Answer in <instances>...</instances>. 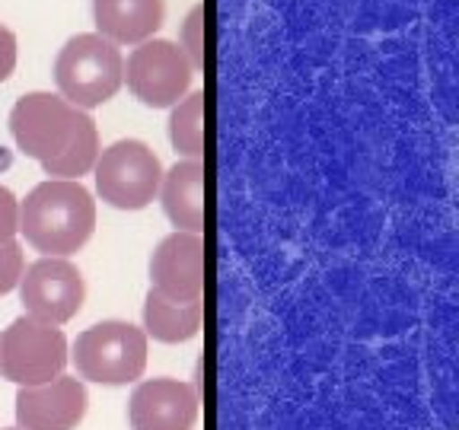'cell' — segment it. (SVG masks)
I'll return each instance as SVG.
<instances>
[{
    "mask_svg": "<svg viewBox=\"0 0 459 430\" xmlns=\"http://www.w3.org/2000/svg\"><path fill=\"white\" fill-rule=\"evenodd\" d=\"M96 229V201L83 182L45 179L20 201V233L51 258L80 252Z\"/></svg>",
    "mask_w": 459,
    "mask_h": 430,
    "instance_id": "cell-1",
    "label": "cell"
},
{
    "mask_svg": "<svg viewBox=\"0 0 459 430\" xmlns=\"http://www.w3.org/2000/svg\"><path fill=\"white\" fill-rule=\"evenodd\" d=\"M55 83L57 96L80 112L106 106L125 83L122 48L100 32H80L67 39L55 57Z\"/></svg>",
    "mask_w": 459,
    "mask_h": 430,
    "instance_id": "cell-2",
    "label": "cell"
},
{
    "mask_svg": "<svg viewBox=\"0 0 459 430\" xmlns=\"http://www.w3.org/2000/svg\"><path fill=\"white\" fill-rule=\"evenodd\" d=\"M67 360H74L80 380L100 386H128L141 380L147 366V335L122 319H106L80 331Z\"/></svg>",
    "mask_w": 459,
    "mask_h": 430,
    "instance_id": "cell-3",
    "label": "cell"
},
{
    "mask_svg": "<svg viewBox=\"0 0 459 430\" xmlns=\"http://www.w3.org/2000/svg\"><path fill=\"white\" fill-rule=\"evenodd\" d=\"M96 192L115 211H143L157 201L163 163L143 141L125 137L100 150L93 166Z\"/></svg>",
    "mask_w": 459,
    "mask_h": 430,
    "instance_id": "cell-4",
    "label": "cell"
},
{
    "mask_svg": "<svg viewBox=\"0 0 459 430\" xmlns=\"http://www.w3.org/2000/svg\"><path fill=\"white\" fill-rule=\"evenodd\" d=\"M67 366V338L57 325L20 315L0 331V376L16 386H42Z\"/></svg>",
    "mask_w": 459,
    "mask_h": 430,
    "instance_id": "cell-5",
    "label": "cell"
},
{
    "mask_svg": "<svg viewBox=\"0 0 459 430\" xmlns=\"http://www.w3.org/2000/svg\"><path fill=\"white\" fill-rule=\"evenodd\" d=\"M83 112L74 108L57 93H26L10 108V134L22 157L36 163H51L71 147L74 134L80 128Z\"/></svg>",
    "mask_w": 459,
    "mask_h": 430,
    "instance_id": "cell-6",
    "label": "cell"
},
{
    "mask_svg": "<svg viewBox=\"0 0 459 430\" xmlns=\"http://www.w3.org/2000/svg\"><path fill=\"white\" fill-rule=\"evenodd\" d=\"M195 67L186 51L169 39H147L134 45L125 61V80L134 99L151 108H172L188 96Z\"/></svg>",
    "mask_w": 459,
    "mask_h": 430,
    "instance_id": "cell-7",
    "label": "cell"
},
{
    "mask_svg": "<svg viewBox=\"0 0 459 430\" xmlns=\"http://www.w3.org/2000/svg\"><path fill=\"white\" fill-rule=\"evenodd\" d=\"M20 300L26 306V315H32V319H42L48 325H65L83 309V274L71 258L42 255L29 268H22Z\"/></svg>",
    "mask_w": 459,
    "mask_h": 430,
    "instance_id": "cell-8",
    "label": "cell"
},
{
    "mask_svg": "<svg viewBox=\"0 0 459 430\" xmlns=\"http://www.w3.org/2000/svg\"><path fill=\"white\" fill-rule=\"evenodd\" d=\"M83 380L77 376H55L42 386H22L16 392V424L20 430H77L86 417Z\"/></svg>",
    "mask_w": 459,
    "mask_h": 430,
    "instance_id": "cell-9",
    "label": "cell"
},
{
    "mask_svg": "<svg viewBox=\"0 0 459 430\" xmlns=\"http://www.w3.org/2000/svg\"><path fill=\"white\" fill-rule=\"evenodd\" d=\"M198 392L186 380H143L128 401L131 430H192L198 424Z\"/></svg>",
    "mask_w": 459,
    "mask_h": 430,
    "instance_id": "cell-10",
    "label": "cell"
},
{
    "mask_svg": "<svg viewBox=\"0 0 459 430\" xmlns=\"http://www.w3.org/2000/svg\"><path fill=\"white\" fill-rule=\"evenodd\" d=\"M204 236L169 233L151 255V287L169 300H201L204 294Z\"/></svg>",
    "mask_w": 459,
    "mask_h": 430,
    "instance_id": "cell-11",
    "label": "cell"
},
{
    "mask_svg": "<svg viewBox=\"0 0 459 430\" xmlns=\"http://www.w3.org/2000/svg\"><path fill=\"white\" fill-rule=\"evenodd\" d=\"M163 214L179 233L201 236L208 227V169L204 159H179L163 172L157 192Z\"/></svg>",
    "mask_w": 459,
    "mask_h": 430,
    "instance_id": "cell-12",
    "label": "cell"
},
{
    "mask_svg": "<svg viewBox=\"0 0 459 430\" xmlns=\"http://www.w3.org/2000/svg\"><path fill=\"white\" fill-rule=\"evenodd\" d=\"M163 16L166 0H93L96 32L118 48L157 39Z\"/></svg>",
    "mask_w": 459,
    "mask_h": 430,
    "instance_id": "cell-13",
    "label": "cell"
},
{
    "mask_svg": "<svg viewBox=\"0 0 459 430\" xmlns=\"http://www.w3.org/2000/svg\"><path fill=\"white\" fill-rule=\"evenodd\" d=\"M201 322H204V303L201 300L179 303L151 287V294L143 300V335L147 338L163 344L192 341L201 331Z\"/></svg>",
    "mask_w": 459,
    "mask_h": 430,
    "instance_id": "cell-14",
    "label": "cell"
},
{
    "mask_svg": "<svg viewBox=\"0 0 459 430\" xmlns=\"http://www.w3.org/2000/svg\"><path fill=\"white\" fill-rule=\"evenodd\" d=\"M208 96L204 90L188 93L176 102L169 112V143L182 159H204V141H208Z\"/></svg>",
    "mask_w": 459,
    "mask_h": 430,
    "instance_id": "cell-15",
    "label": "cell"
},
{
    "mask_svg": "<svg viewBox=\"0 0 459 430\" xmlns=\"http://www.w3.org/2000/svg\"><path fill=\"white\" fill-rule=\"evenodd\" d=\"M96 157H100V131H96L93 118L83 112V118H80V128H77V134H74L71 147H67V150L61 153L57 159L45 163L42 169H45V176H51V179L80 182V176H86V172L96 166Z\"/></svg>",
    "mask_w": 459,
    "mask_h": 430,
    "instance_id": "cell-16",
    "label": "cell"
},
{
    "mask_svg": "<svg viewBox=\"0 0 459 430\" xmlns=\"http://www.w3.org/2000/svg\"><path fill=\"white\" fill-rule=\"evenodd\" d=\"M204 22H208V7L204 4H195L186 13L179 29V48L186 51V57L192 61L195 71H204L208 64V48H204Z\"/></svg>",
    "mask_w": 459,
    "mask_h": 430,
    "instance_id": "cell-17",
    "label": "cell"
},
{
    "mask_svg": "<svg viewBox=\"0 0 459 430\" xmlns=\"http://www.w3.org/2000/svg\"><path fill=\"white\" fill-rule=\"evenodd\" d=\"M22 268H26V258H22L20 243H4L0 245V297H7L10 290L20 287Z\"/></svg>",
    "mask_w": 459,
    "mask_h": 430,
    "instance_id": "cell-18",
    "label": "cell"
},
{
    "mask_svg": "<svg viewBox=\"0 0 459 430\" xmlns=\"http://www.w3.org/2000/svg\"><path fill=\"white\" fill-rule=\"evenodd\" d=\"M20 233V201L7 185H0V245L13 243Z\"/></svg>",
    "mask_w": 459,
    "mask_h": 430,
    "instance_id": "cell-19",
    "label": "cell"
},
{
    "mask_svg": "<svg viewBox=\"0 0 459 430\" xmlns=\"http://www.w3.org/2000/svg\"><path fill=\"white\" fill-rule=\"evenodd\" d=\"M16 55H20V48H16V36L4 26V22H0V83L10 80V73L16 71Z\"/></svg>",
    "mask_w": 459,
    "mask_h": 430,
    "instance_id": "cell-20",
    "label": "cell"
},
{
    "mask_svg": "<svg viewBox=\"0 0 459 430\" xmlns=\"http://www.w3.org/2000/svg\"><path fill=\"white\" fill-rule=\"evenodd\" d=\"M7 430H20V427H7Z\"/></svg>",
    "mask_w": 459,
    "mask_h": 430,
    "instance_id": "cell-21",
    "label": "cell"
}]
</instances>
